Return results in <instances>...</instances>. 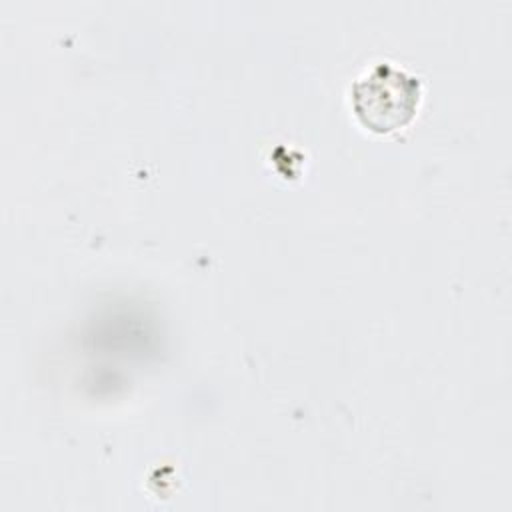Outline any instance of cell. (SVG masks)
I'll list each match as a JSON object with an SVG mask.
<instances>
[{
    "label": "cell",
    "mask_w": 512,
    "mask_h": 512,
    "mask_svg": "<svg viewBox=\"0 0 512 512\" xmlns=\"http://www.w3.org/2000/svg\"><path fill=\"white\" fill-rule=\"evenodd\" d=\"M358 120L372 132L388 134L406 126L420 104V80L390 62L374 64L352 88Z\"/></svg>",
    "instance_id": "1"
}]
</instances>
